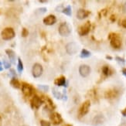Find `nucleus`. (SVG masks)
Instances as JSON below:
<instances>
[{"label":"nucleus","mask_w":126,"mask_h":126,"mask_svg":"<svg viewBox=\"0 0 126 126\" xmlns=\"http://www.w3.org/2000/svg\"><path fill=\"white\" fill-rule=\"evenodd\" d=\"M108 39L110 40V44L114 49H118L122 47V39L120 36L117 33H110L108 36Z\"/></svg>","instance_id":"1"},{"label":"nucleus","mask_w":126,"mask_h":126,"mask_svg":"<svg viewBox=\"0 0 126 126\" xmlns=\"http://www.w3.org/2000/svg\"><path fill=\"white\" fill-rule=\"evenodd\" d=\"M21 90H22V92H23V94H24V96L27 97L33 96L35 93L34 87L31 84L26 83V82H23V83L21 84Z\"/></svg>","instance_id":"2"},{"label":"nucleus","mask_w":126,"mask_h":126,"mask_svg":"<svg viewBox=\"0 0 126 126\" xmlns=\"http://www.w3.org/2000/svg\"><path fill=\"white\" fill-rule=\"evenodd\" d=\"M15 36H16V32L12 27H6L1 32V36L2 38V40H12L15 37Z\"/></svg>","instance_id":"3"},{"label":"nucleus","mask_w":126,"mask_h":126,"mask_svg":"<svg viewBox=\"0 0 126 126\" xmlns=\"http://www.w3.org/2000/svg\"><path fill=\"white\" fill-rule=\"evenodd\" d=\"M71 29L70 26L67 23L64 22V23H62L59 26L58 29V32L61 36H68L70 33H71Z\"/></svg>","instance_id":"4"},{"label":"nucleus","mask_w":126,"mask_h":126,"mask_svg":"<svg viewBox=\"0 0 126 126\" xmlns=\"http://www.w3.org/2000/svg\"><path fill=\"white\" fill-rule=\"evenodd\" d=\"M44 102V99L43 97L38 96L36 94H34L30 100V105L32 108L33 109H38L42 105V104Z\"/></svg>","instance_id":"5"},{"label":"nucleus","mask_w":126,"mask_h":126,"mask_svg":"<svg viewBox=\"0 0 126 126\" xmlns=\"http://www.w3.org/2000/svg\"><path fill=\"white\" fill-rule=\"evenodd\" d=\"M91 23L90 21H87L84 24L80 26L79 27V29L78 30V34L81 36H86L89 33V32L91 30Z\"/></svg>","instance_id":"6"},{"label":"nucleus","mask_w":126,"mask_h":126,"mask_svg":"<svg viewBox=\"0 0 126 126\" xmlns=\"http://www.w3.org/2000/svg\"><path fill=\"white\" fill-rule=\"evenodd\" d=\"M79 50V46L74 42H70L66 45V51L69 55L76 54Z\"/></svg>","instance_id":"7"},{"label":"nucleus","mask_w":126,"mask_h":126,"mask_svg":"<svg viewBox=\"0 0 126 126\" xmlns=\"http://www.w3.org/2000/svg\"><path fill=\"white\" fill-rule=\"evenodd\" d=\"M43 67L40 63H36L33 64V66H32V74L33 76V78H40L43 74Z\"/></svg>","instance_id":"8"},{"label":"nucleus","mask_w":126,"mask_h":126,"mask_svg":"<svg viewBox=\"0 0 126 126\" xmlns=\"http://www.w3.org/2000/svg\"><path fill=\"white\" fill-rule=\"evenodd\" d=\"M91 107V101L89 100L85 101L83 104L81 105L80 109H79V116L83 117L88 113L89 109Z\"/></svg>","instance_id":"9"},{"label":"nucleus","mask_w":126,"mask_h":126,"mask_svg":"<svg viewBox=\"0 0 126 126\" xmlns=\"http://www.w3.org/2000/svg\"><path fill=\"white\" fill-rule=\"evenodd\" d=\"M50 122H52V124L55 125H58L63 122V118H62L61 115L57 112L51 113L50 115Z\"/></svg>","instance_id":"10"},{"label":"nucleus","mask_w":126,"mask_h":126,"mask_svg":"<svg viewBox=\"0 0 126 126\" xmlns=\"http://www.w3.org/2000/svg\"><path fill=\"white\" fill-rule=\"evenodd\" d=\"M79 73L80 76H82L83 78H86V77L88 76L91 73V67L88 65H86V64L80 65L79 67Z\"/></svg>","instance_id":"11"},{"label":"nucleus","mask_w":126,"mask_h":126,"mask_svg":"<svg viewBox=\"0 0 126 126\" xmlns=\"http://www.w3.org/2000/svg\"><path fill=\"white\" fill-rule=\"evenodd\" d=\"M43 23H44L45 25H47V26H52L54 23H56L57 17L54 15H52V14L49 15V16H46V17L43 19Z\"/></svg>","instance_id":"12"},{"label":"nucleus","mask_w":126,"mask_h":126,"mask_svg":"<svg viewBox=\"0 0 126 126\" xmlns=\"http://www.w3.org/2000/svg\"><path fill=\"white\" fill-rule=\"evenodd\" d=\"M91 14L90 11H87L84 9H80L77 12V18L78 19H84Z\"/></svg>","instance_id":"13"},{"label":"nucleus","mask_w":126,"mask_h":126,"mask_svg":"<svg viewBox=\"0 0 126 126\" xmlns=\"http://www.w3.org/2000/svg\"><path fill=\"white\" fill-rule=\"evenodd\" d=\"M118 96V91L116 89H110L108 90L105 93V97L107 99H114Z\"/></svg>","instance_id":"14"},{"label":"nucleus","mask_w":126,"mask_h":126,"mask_svg":"<svg viewBox=\"0 0 126 126\" xmlns=\"http://www.w3.org/2000/svg\"><path fill=\"white\" fill-rule=\"evenodd\" d=\"M104 122H105V118H104L102 114H97V115H96L94 118V119H93L92 124L94 126H98V125H102Z\"/></svg>","instance_id":"15"},{"label":"nucleus","mask_w":126,"mask_h":126,"mask_svg":"<svg viewBox=\"0 0 126 126\" xmlns=\"http://www.w3.org/2000/svg\"><path fill=\"white\" fill-rule=\"evenodd\" d=\"M5 53H6L7 56L9 57L10 62L13 64H15L16 63V53L13 50H11V49L5 50Z\"/></svg>","instance_id":"16"},{"label":"nucleus","mask_w":126,"mask_h":126,"mask_svg":"<svg viewBox=\"0 0 126 126\" xmlns=\"http://www.w3.org/2000/svg\"><path fill=\"white\" fill-rule=\"evenodd\" d=\"M54 84L58 86V87H61V86H65L66 84V78L64 76H61L55 79L54 80Z\"/></svg>","instance_id":"17"},{"label":"nucleus","mask_w":126,"mask_h":126,"mask_svg":"<svg viewBox=\"0 0 126 126\" xmlns=\"http://www.w3.org/2000/svg\"><path fill=\"white\" fill-rule=\"evenodd\" d=\"M10 85L16 89H19L21 88V84L19 81V80L16 78H13L10 80Z\"/></svg>","instance_id":"18"},{"label":"nucleus","mask_w":126,"mask_h":126,"mask_svg":"<svg viewBox=\"0 0 126 126\" xmlns=\"http://www.w3.org/2000/svg\"><path fill=\"white\" fill-rule=\"evenodd\" d=\"M52 92H53V96L55 97L56 98H57V99H62L63 97L67 98V97H65V94H61V93L59 91V90L57 88V87H53V88H52Z\"/></svg>","instance_id":"19"},{"label":"nucleus","mask_w":126,"mask_h":126,"mask_svg":"<svg viewBox=\"0 0 126 126\" xmlns=\"http://www.w3.org/2000/svg\"><path fill=\"white\" fill-rule=\"evenodd\" d=\"M44 101L47 102L46 108H47L48 109H50V110H53V109L55 108V105H54L53 101L49 97H44Z\"/></svg>","instance_id":"20"},{"label":"nucleus","mask_w":126,"mask_h":126,"mask_svg":"<svg viewBox=\"0 0 126 126\" xmlns=\"http://www.w3.org/2000/svg\"><path fill=\"white\" fill-rule=\"evenodd\" d=\"M102 74L105 75V77L110 76L111 74V71L110 67H109L108 66H107V65L104 66V67H102Z\"/></svg>","instance_id":"21"},{"label":"nucleus","mask_w":126,"mask_h":126,"mask_svg":"<svg viewBox=\"0 0 126 126\" xmlns=\"http://www.w3.org/2000/svg\"><path fill=\"white\" fill-rule=\"evenodd\" d=\"M91 56V53L90 51H88L86 49H83V50H81V53H80V57L81 58H88Z\"/></svg>","instance_id":"22"},{"label":"nucleus","mask_w":126,"mask_h":126,"mask_svg":"<svg viewBox=\"0 0 126 126\" xmlns=\"http://www.w3.org/2000/svg\"><path fill=\"white\" fill-rule=\"evenodd\" d=\"M17 70H18V72H19V74H21L22 72H23V62H22L21 59H20L19 57L18 58Z\"/></svg>","instance_id":"23"},{"label":"nucleus","mask_w":126,"mask_h":126,"mask_svg":"<svg viewBox=\"0 0 126 126\" xmlns=\"http://www.w3.org/2000/svg\"><path fill=\"white\" fill-rule=\"evenodd\" d=\"M62 13H64L65 15L68 16H71V13H72V9H71V6H70V5H67V7L64 8Z\"/></svg>","instance_id":"24"},{"label":"nucleus","mask_w":126,"mask_h":126,"mask_svg":"<svg viewBox=\"0 0 126 126\" xmlns=\"http://www.w3.org/2000/svg\"><path fill=\"white\" fill-rule=\"evenodd\" d=\"M47 11V9L45 8V7H42V8H40V9H37L36 11H35V13L36 15H43V14H44Z\"/></svg>","instance_id":"25"},{"label":"nucleus","mask_w":126,"mask_h":126,"mask_svg":"<svg viewBox=\"0 0 126 126\" xmlns=\"http://www.w3.org/2000/svg\"><path fill=\"white\" fill-rule=\"evenodd\" d=\"M21 34H22V36H23V37H26L27 36L29 35V31H28V30L24 27V28H23V30H22Z\"/></svg>","instance_id":"26"},{"label":"nucleus","mask_w":126,"mask_h":126,"mask_svg":"<svg viewBox=\"0 0 126 126\" xmlns=\"http://www.w3.org/2000/svg\"><path fill=\"white\" fill-rule=\"evenodd\" d=\"M2 63H3L4 67H5V69H9V68L10 67V66H11V63H10L8 61H6V60H5V59H3Z\"/></svg>","instance_id":"27"},{"label":"nucleus","mask_w":126,"mask_h":126,"mask_svg":"<svg viewBox=\"0 0 126 126\" xmlns=\"http://www.w3.org/2000/svg\"><path fill=\"white\" fill-rule=\"evenodd\" d=\"M38 87H39V88H40V90L43 91H47L48 89H49V87H48L47 85H42V84H40V85H38Z\"/></svg>","instance_id":"28"},{"label":"nucleus","mask_w":126,"mask_h":126,"mask_svg":"<svg viewBox=\"0 0 126 126\" xmlns=\"http://www.w3.org/2000/svg\"><path fill=\"white\" fill-rule=\"evenodd\" d=\"M40 125L41 126H50V123L47 121H45V120H41Z\"/></svg>","instance_id":"29"},{"label":"nucleus","mask_w":126,"mask_h":126,"mask_svg":"<svg viewBox=\"0 0 126 126\" xmlns=\"http://www.w3.org/2000/svg\"><path fill=\"white\" fill-rule=\"evenodd\" d=\"M115 60H116V61H117L120 64H122V65L125 64V60H124L123 58L120 57H116Z\"/></svg>","instance_id":"30"},{"label":"nucleus","mask_w":126,"mask_h":126,"mask_svg":"<svg viewBox=\"0 0 126 126\" xmlns=\"http://www.w3.org/2000/svg\"><path fill=\"white\" fill-rule=\"evenodd\" d=\"M9 75H10V76H12V78H16V74L15 70H13V69H10V71H9Z\"/></svg>","instance_id":"31"},{"label":"nucleus","mask_w":126,"mask_h":126,"mask_svg":"<svg viewBox=\"0 0 126 126\" xmlns=\"http://www.w3.org/2000/svg\"><path fill=\"white\" fill-rule=\"evenodd\" d=\"M64 8H63V5H58V6L56 8V11L57 12H63Z\"/></svg>","instance_id":"32"},{"label":"nucleus","mask_w":126,"mask_h":126,"mask_svg":"<svg viewBox=\"0 0 126 126\" xmlns=\"http://www.w3.org/2000/svg\"><path fill=\"white\" fill-rule=\"evenodd\" d=\"M121 25H122V27H124V28L126 29V18H125V19H123L122 20V22H121Z\"/></svg>","instance_id":"33"},{"label":"nucleus","mask_w":126,"mask_h":126,"mask_svg":"<svg viewBox=\"0 0 126 126\" xmlns=\"http://www.w3.org/2000/svg\"><path fill=\"white\" fill-rule=\"evenodd\" d=\"M122 115L126 117V108L125 109H123V110L122 111Z\"/></svg>","instance_id":"34"},{"label":"nucleus","mask_w":126,"mask_h":126,"mask_svg":"<svg viewBox=\"0 0 126 126\" xmlns=\"http://www.w3.org/2000/svg\"><path fill=\"white\" fill-rule=\"evenodd\" d=\"M122 74L126 78V68H123L122 69Z\"/></svg>","instance_id":"35"},{"label":"nucleus","mask_w":126,"mask_h":126,"mask_svg":"<svg viewBox=\"0 0 126 126\" xmlns=\"http://www.w3.org/2000/svg\"><path fill=\"white\" fill-rule=\"evenodd\" d=\"M123 12L124 13H126V2L123 5Z\"/></svg>","instance_id":"36"},{"label":"nucleus","mask_w":126,"mask_h":126,"mask_svg":"<svg viewBox=\"0 0 126 126\" xmlns=\"http://www.w3.org/2000/svg\"><path fill=\"white\" fill-rule=\"evenodd\" d=\"M3 70V67H2V62L0 61V71H2Z\"/></svg>","instance_id":"37"},{"label":"nucleus","mask_w":126,"mask_h":126,"mask_svg":"<svg viewBox=\"0 0 126 126\" xmlns=\"http://www.w3.org/2000/svg\"><path fill=\"white\" fill-rule=\"evenodd\" d=\"M111 20H112L113 22H114V20H115V18H114V16H111Z\"/></svg>","instance_id":"38"},{"label":"nucleus","mask_w":126,"mask_h":126,"mask_svg":"<svg viewBox=\"0 0 126 126\" xmlns=\"http://www.w3.org/2000/svg\"><path fill=\"white\" fill-rule=\"evenodd\" d=\"M2 119L1 116H0V126H2Z\"/></svg>","instance_id":"39"},{"label":"nucleus","mask_w":126,"mask_h":126,"mask_svg":"<svg viewBox=\"0 0 126 126\" xmlns=\"http://www.w3.org/2000/svg\"><path fill=\"white\" fill-rule=\"evenodd\" d=\"M106 58H107V59H109V60H112V57H110V56H107V57H106Z\"/></svg>","instance_id":"40"},{"label":"nucleus","mask_w":126,"mask_h":126,"mask_svg":"<svg viewBox=\"0 0 126 126\" xmlns=\"http://www.w3.org/2000/svg\"><path fill=\"white\" fill-rule=\"evenodd\" d=\"M63 126H73V125H70V124H65V125H63Z\"/></svg>","instance_id":"41"},{"label":"nucleus","mask_w":126,"mask_h":126,"mask_svg":"<svg viewBox=\"0 0 126 126\" xmlns=\"http://www.w3.org/2000/svg\"><path fill=\"white\" fill-rule=\"evenodd\" d=\"M41 3H45V2H47V1H42V0H40V1H39Z\"/></svg>","instance_id":"42"},{"label":"nucleus","mask_w":126,"mask_h":126,"mask_svg":"<svg viewBox=\"0 0 126 126\" xmlns=\"http://www.w3.org/2000/svg\"><path fill=\"white\" fill-rule=\"evenodd\" d=\"M22 126H29V125H22Z\"/></svg>","instance_id":"43"},{"label":"nucleus","mask_w":126,"mask_h":126,"mask_svg":"<svg viewBox=\"0 0 126 126\" xmlns=\"http://www.w3.org/2000/svg\"><path fill=\"white\" fill-rule=\"evenodd\" d=\"M125 43H126V41H125Z\"/></svg>","instance_id":"44"}]
</instances>
